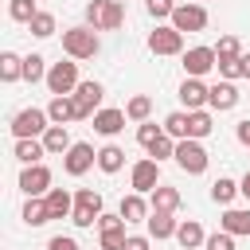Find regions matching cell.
I'll return each instance as SVG.
<instances>
[{
    "instance_id": "7c38bea8",
    "label": "cell",
    "mask_w": 250,
    "mask_h": 250,
    "mask_svg": "<svg viewBox=\"0 0 250 250\" xmlns=\"http://www.w3.org/2000/svg\"><path fill=\"white\" fill-rule=\"evenodd\" d=\"M102 98H105V86H102V82H78V90H74L78 121H82V117H94V113L102 109Z\"/></svg>"
},
{
    "instance_id": "9a60e30c",
    "label": "cell",
    "mask_w": 250,
    "mask_h": 250,
    "mask_svg": "<svg viewBox=\"0 0 250 250\" xmlns=\"http://www.w3.org/2000/svg\"><path fill=\"white\" fill-rule=\"evenodd\" d=\"M238 105V86L234 82H215L211 86V98H207V109H219V113H227V109H234Z\"/></svg>"
},
{
    "instance_id": "ffe728a7",
    "label": "cell",
    "mask_w": 250,
    "mask_h": 250,
    "mask_svg": "<svg viewBox=\"0 0 250 250\" xmlns=\"http://www.w3.org/2000/svg\"><path fill=\"white\" fill-rule=\"evenodd\" d=\"M12 152H16V160H20V164H39V160L47 156V148H43V137H20Z\"/></svg>"
},
{
    "instance_id": "3957f363",
    "label": "cell",
    "mask_w": 250,
    "mask_h": 250,
    "mask_svg": "<svg viewBox=\"0 0 250 250\" xmlns=\"http://www.w3.org/2000/svg\"><path fill=\"white\" fill-rule=\"evenodd\" d=\"M176 164H180V172H188V176H203L207 172V148H203V141H195V137H184V141H176V156H172Z\"/></svg>"
},
{
    "instance_id": "7dc6e473",
    "label": "cell",
    "mask_w": 250,
    "mask_h": 250,
    "mask_svg": "<svg viewBox=\"0 0 250 250\" xmlns=\"http://www.w3.org/2000/svg\"><path fill=\"white\" fill-rule=\"evenodd\" d=\"M242 70H246V78H250V55H242Z\"/></svg>"
},
{
    "instance_id": "7bdbcfd3",
    "label": "cell",
    "mask_w": 250,
    "mask_h": 250,
    "mask_svg": "<svg viewBox=\"0 0 250 250\" xmlns=\"http://www.w3.org/2000/svg\"><path fill=\"white\" fill-rule=\"evenodd\" d=\"M47 250H78V238H70V234H55V238L47 242Z\"/></svg>"
},
{
    "instance_id": "8992f818",
    "label": "cell",
    "mask_w": 250,
    "mask_h": 250,
    "mask_svg": "<svg viewBox=\"0 0 250 250\" xmlns=\"http://www.w3.org/2000/svg\"><path fill=\"white\" fill-rule=\"evenodd\" d=\"M51 129V117H47V109H20L16 117H12V137L20 141V137H43Z\"/></svg>"
},
{
    "instance_id": "83f0119b",
    "label": "cell",
    "mask_w": 250,
    "mask_h": 250,
    "mask_svg": "<svg viewBox=\"0 0 250 250\" xmlns=\"http://www.w3.org/2000/svg\"><path fill=\"white\" fill-rule=\"evenodd\" d=\"M176 242H180L184 250H195V246L207 242V234H203V227H199L195 219H184V223L176 227Z\"/></svg>"
},
{
    "instance_id": "836d02e7",
    "label": "cell",
    "mask_w": 250,
    "mask_h": 250,
    "mask_svg": "<svg viewBox=\"0 0 250 250\" xmlns=\"http://www.w3.org/2000/svg\"><path fill=\"white\" fill-rule=\"evenodd\" d=\"M164 133L176 137V141H184V137H188V113H184V109L168 113V117H164Z\"/></svg>"
},
{
    "instance_id": "f546056e",
    "label": "cell",
    "mask_w": 250,
    "mask_h": 250,
    "mask_svg": "<svg viewBox=\"0 0 250 250\" xmlns=\"http://www.w3.org/2000/svg\"><path fill=\"white\" fill-rule=\"evenodd\" d=\"M23 78V59L16 51H4L0 55V82H20Z\"/></svg>"
},
{
    "instance_id": "f6af8a7d",
    "label": "cell",
    "mask_w": 250,
    "mask_h": 250,
    "mask_svg": "<svg viewBox=\"0 0 250 250\" xmlns=\"http://www.w3.org/2000/svg\"><path fill=\"white\" fill-rule=\"evenodd\" d=\"M234 137H238V141H242V145L250 148V121H238V129H234Z\"/></svg>"
},
{
    "instance_id": "f1b7e54d",
    "label": "cell",
    "mask_w": 250,
    "mask_h": 250,
    "mask_svg": "<svg viewBox=\"0 0 250 250\" xmlns=\"http://www.w3.org/2000/svg\"><path fill=\"white\" fill-rule=\"evenodd\" d=\"M234 195H242V191H238V180H230V176H219V180L211 184V199H215V203L230 207V203H234Z\"/></svg>"
},
{
    "instance_id": "8fae6325",
    "label": "cell",
    "mask_w": 250,
    "mask_h": 250,
    "mask_svg": "<svg viewBox=\"0 0 250 250\" xmlns=\"http://www.w3.org/2000/svg\"><path fill=\"white\" fill-rule=\"evenodd\" d=\"M176 31H203L207 27V8L203 4H176L172 20H168Z\"/></svg>"
},
{
    "instance_id": "9c48e42d",
    "label": "cell",
    "mask_w": 250,
    "mask_h": 250,
    "mask_svg": "<svg viewBox=\"0 0 250 250\" xmlns=\"http://www.w3.org/2000/svg\"><path fill=\"white\" fill-rule=\"evenodd\" d=\"M129 184H133V191H141V195H148L152 188H160V160H152V156L137 160V164L129 168Z\"/></svg>"
},
{
    "instance_id": "f35d334b",
    "label": "cell",
    "mask_w": 250,
    "mask_h": 250,
    "mask_svg": "<svg viewBox=\"0 0 250 250\" xmlns=\"http://www.w3.org/2000/svg\"><path fill=\"white\" fill-rule=\"evenodd\" d=\"M98 234H102V238H98L102 250H125V238H129L125 227H117V230H98Z\"/></svg>"
},
{
    "instance_id": "ac0fdd59",
    "label": "cell",
    "mask_w": 250,
    "mask_h": 250,
    "mask_svg": "<svg viewBox=\"0 0 250 250\" xmlns=\"http://www.w3.org/2000/svg\"><path fill=\"white\" fill-rule=\"evenodd\" d=\"M117 211H121V219H125V223H145V219L152 215V203H148L141 191H129V195L121 199V207H117Z\"/></svg>"
},
{
    "instance_id": "bcb514c9",
    "label": "cell",
    "mask_w": 250,
    "mask_h": 250,
    "mask_svg": "<svg viewBox=\"0 0 250 250\" xmlns=\"http://www.w3.org/2000/svg\"><path fill=\"white\" fill-rule=\"evenodd\" d=\"M238 191H242V195H246V199H250V172H246V176H242V180H238Z\"/></svg>"
},
{
    "instance_id": "5b68a950",
    "label": "cell",
    "mask_w": 250,
    "mask_h": 250,
    "mask_svg": "<svg viewBox=\"0 0 250 250\" xmlns=\"http://www.w3.org/2000/svg\"><path fill=\"white\" fill-rule=\"evenodd\" d=\"M78 59H66V62H51L47 70V90L51 94H74L78 90Z\"/></svg>"
},
{
    "instance_id": "30bf717a",
    "label": "cell",
    "mask_w": 250,
    "mask_h": 250,
    "mask_svg": "<svg viewBox=\"0 0 250 250\" xmlns=\"http://www.w3.org/2000/svg\"><path fill=\"white\" fill-rule=\"evenodd\" d=\"M20 191L23 195H47L51 191V168L39 160V164H23L20 172Z\"/></svg>"
},
{
    "instance_id": "e0dca14e",
    "label": "cell",
    "mask_w": 250,
    "mask_h": 250,
    "mask_svg": "<svg viewBox=\"0 0 250 250\" xmlns=\"http://www.w3.org/2000/svg\"><path fill=\"white\" fill-rule=\"evenodd\" d=\"M125 121H129L125 109H98V113H94V133H102V137H117V133L125 129Z\"/></svg>"
},
{
    "instance_id": "44dd1931",
    "label": "cell",
    "mask_w": 250,
    "mask_h": 250,
    "mask_svg": "<svg viewBox=\"0 0 250 250\" xmlns=\"http://www.w3.org/2000/svg\"><path fill=\"white\" fill-rule=\"evenodd\" d=\"M219 227L230 230L234 238H238V234H250V207H227L223 219H219Z\"/></svg>"
},
{
    "instance_id": "603a6c76",
    "label": "cell",
    "mask_w": 250,
    "mask_h": 250,
    "mask_svg": "<svg viewBox=\"0 0 250 250\" xmlns=\"http://www.w3.org/2000/svg\"><path fill=\"white\" fill-rule=\"evenodd\" d=\"M211 129H215L211 109H188V137L203 141V137H211Z\"/></svg>"
},
{
    "instance_id": "52a82bcc",
    "label": "cell",
    "mask_w": 250,
    "mask_h": 250,
    "mask_svg": "<svg viewBox=\"0 0 250 250\" xmlns=\"http://www.w3.org/2000/svg\"><path fill=\"white\" fill-rule=\"evenodd\" d=\"M148 51L152 55H184V31H176L172 23H156L148 31Z\"/></svg>"
},
{
    "instance_id": "d6a6232c",
    "label": "cell",
    "mask_w": 250,
    "mask_h": 250,
    "mask_svg": "<svg viewBox=\"0 0 250 250\" xmlns=\"http://www.w3.org/2000/svg\"><path fill=\"white\" fill-rule=\"evenodd\" d=\"M215 70H219V78H227V82L246 78V70H242V55H238V59H219V62H215Z\"/></svg>"
},
{
    "instance_id": "277c9868",
    "label": "cell",
    "mask_w": 250,
    "mask_h": 250,
    "mask_svg": "<svg viewBox=\"0 0 250 250\" xmlns=\"http://www.w3.org/2000/svg\"><path fill=\"white\" fill-rule=\"evenodd\" d=\"M98 215H102V191H94V188H78V191H74L70 223L86 230V227H98Z\"/></svg>"
},
{
    "instance_id": "ba28073f",
    "label": "cell",
    "mask_w": 250,
    "mask_h": 250,
    "mask_svg": "<svg viewBox=\"0 0 250 250\" xmlns=\"http://www.w3.org/2000/svg\"><path fill=\"white\" fill-rule=\"evenodd\" d=\"M94 164H98V148L86 145V141H74V145L66 148V156H62V172H66V176H86Z\"/></svg>"
},
{
    "instance_id": "2e32d148",
    "label": "cell",
    "mask_w": 250,
    "mask_h": 250,
    "mask_svg": "<svg viewBox=\"0 0 250 250\" xmlns=\"http://www.w3.org/2000/svg\"><path fill=\"white\" fill-rule=\"evenodd\" d=\"M47 117L51 125H66V121H78V105H74V94H55L51 105H47Z\"/></svg>"
},
{
    "instance_id": "60d3db41",
    "label": "cell",
    "mask_w": 250,
    "mask_h": 250,
    "mask_svg": "<svg viewBox=\"0 0 250 250\" xmlns=\"http://www.w3.org/2000/svg\"><path fill=\"white\" fill-rule=\"evenodd\" d=\"M145 8H148V16H152V20H172L176 0H145Z\"/></svg>"
},
{
    "instance_id": "d4e9b609",
    "label": "cell",
    "mask_w": 250,
    "mask_h": 250,
    "mask_svg": "<svg viewBox=\"0 0 250 250\" xmlns=\"http://www.w3.org/2000/svg\"><path fill=\"white\" fill-rule=\"evenodd\" d=\"M98 168H102L105 176L121 172V168H125V148H121V145H102V148H98Z\"/></svg>"
},
{
    "instance_id": "484cf974",
    "label": "cell",
    "mask_w": 250,
    "mask_h": 250,
    "mask_svg": "<svg viewBox=\"0 0 250 250\" xmlns=\"http://www.w3.org/2000/svg\"><path fill=\"white\" fill-rule=\"evenodd\" d=\"M148 203H152V211H180V191L176 188H168V184H160V188H152L148 191Z\"/></svg>"
},
{
    "instance_id": "4dcf8cb0",
    "label": "cell",
    "mask_w": 250,
    "mask_h": 250,
    "mask_svg": "<svg viewBox=\"0 0 250 250\" xmlns=\"http://www.w3.org/2000/svg\"><path fill=\"white\" fill-rule=\"evenodd\" d=\"M125 113H129V121H148V113H152V98L148 94H133L129 102H125Z\"/></svg>"
},
{
    "instance_id": "74e56055",
    "label": "cell",
    "mask_w": 250,
    "mask_h": 250,
    "mask_svg": "<svg viewBox=\"0 0 250 250\" xmlns=\"http://www.w3.org/2000/svg\"><path fill=\"white\" fill-rule=\"evenodd\" d=\"M148 156H152V160H168V156H176V137L164 133L160 141H152V145H148Z\"/></svg>"
},
{
    "instance_id": "e575fe53",
    "label": "cell",
    "mask_w": 250,
    "mask_h": 250,
    "mask_svg": "<svg viewBox=\"0 0 250 250\" xmlns=\"http://www.w3.org/2000/svg\"><path fill=\"white\" fill-rule=\"evenodd\" d=\"M39 8H35V0H8V16L16 20V23H31V16H35Z\"/></svg>"
},
{
    "instance_id": "7a4b0ae2",
    "label": "cell",
    "mask_w": 250,
    "mask_h": 250,
    "mask_svg": "<svg viewBox=\"0 0 250 250\" xmlns=\"http://www.w3.org/2000/svg\"><path fill=\"white\" fill-rule=\"evenodd\" d=\"M86 23L94 31H117L125 23V8L121 0H90L86 4Z\"/></svg>"
},
{
    "instance_id": "7402d4cb",
    "label": "cell",
    "mask_w": 250,
    "mask_h": 250,
    "mask_svg": "<svg viewBox=\"0 0 250 250\" xmlns=\"http://www.w3.org/2000/svg\"><path fill=\"white\" fill-rule=\"evenodd\" d=\"M43 199H47V207H51V219H70V211H74V195H70L66 188H51Z\"/></svg>"
},
{
    "instance_id": "b9f144b4",
    "label": "cell",
    "mask_w": 250,
    "mask_h": 250,
    "mask_svg": "<svg viewBox=\"0 0 250 250\" xmlns=\"http://www.w3.org/2000/svg\"><path fill=\"white\" fill-rule=\"evenodd\" d=\"M203 246H207V250H234V234H230V230H215V234H207Z\"/></svg>"
},
{
    "instance_id": "4fadbf2b",
    "label": "cell",
    "mask_w": 250,
    "mask_h": 250,
    "mask_svg": "<svg viewBox=\"0 0 250 250\" xmlns=\"http://www.w3.org/2000/svg\"><path fill=\"white\" fill-rule=\"evenodd\" d=\"M215 62H219L215 47H188V51H184V70H188V78H203L207 70H215Z\"/></svg>"
},
{
    "instance_id": "8d00e7d4",
    "label": "cell",
    "mask_w": 250,
    "mask_h": 250,
    "mask_svg": "<svg viewBox=\"0 0 250 250\" xmlns=\"http://www.w3.org/2000/svg\"><path fill=\"white\" fill-rule=\"evenodd\" d=\"M215 55H219V59H238V55H246V51H242V39H238V35H223L219 47H215Z\"/></svg>"
},
{
    "instance_id": "d6986e66",
    "label": "cell",
    "mask_w": 250,
    "mask_h": 250,
    "mask_svg": "<svg viewBox=\"0 0 250 250\" xmlns=\"http://www.w3.org/2000/svg\"><path fill=\"white\" fill-rule=\"evenodd\" d=\"M145 227H148V238H176V219H172V211H152L148 219H145Z\"/></svg>"
},
{
    "instance_id": "6da1fadb",
    "label": "cell",
    "mask_w": 250,
    "mask_h": 250,
    "mask_svg": "<svg viewBox=\"0 0 250 250\" xmlns=\"http://www.w3.org/2000/svg\"><path fill=\"white\" fill-rule=\"evenodd\" d=\"M62 51H66V59H94L98 51H102V43H98V31L90 27V23H82V27H66L62 31Z\"/></svg>"
},
{
    "instance_id": "ee69618b",
    "label": "cell",
    "mask_w": 250,
    "mask_h": 250,
    "mask_svg": "<svg viewBox=\"0 0 250 250\" xmlns=\"http://www.w3.org/2000/svg\"><path fill=\"white\" fill-rule=\"evenodd\" d=\"M125 250H148V234H129L125 238Z\"/></svg>"
},
{
    "instance_id": "cb8c5ba5",
    "label": "cell",
    "mask_w": 250,
    "mask_h": 250,
    "mask_svg": "<svg viewBox=\"0 0 250 250\" xmlns=\"http://www.w3.org/2000/svg\"><path fill=\"white\" fill-rule=\"evenodd\" d=\"M74 141H70V133H66V125H51L47 133H43V148L51 152V156H66V148H70Z\"/></svg>"
},
{
    "instance_id": "4316f807",
    "label": "cell",
    "mask_w": 250,
    "mask_h": 250,
    "mask_svg": "<svg viewBox=\"0 0 250 250\" xmlns=\"http://www.w3.org/2000/svg\"><path fill=\"white\" fill-rule=\"evenodd\" d=\"M23 223H27V227H43V223H51V207H47L43 195H27V203H23Z\"/></svg>"
},
{
    "instance_id": "ab89813d",
    "label": "cell",
    "mask_w": 250,
    "mask_h": 250,
    "mask_svg": "<svg viewBox=\"0 0 250 250\" xmlns=\"http://www.w3.org/2000/svg\"><path fill=\"white\" fill-rule=\"evenodd\" d=\"M160 137H164V125H152V121H141V125H137V141H141L145 148H148L152 141H160Z\"/></svg>"
},
{
    "instance_id": "1f68e13d",
    "label": "cell",
    "mask_w": 250,
    "mask_h": 250,
    "mask_svg": "<svg viewBox=\"0 0 250 250\" xmlns=\"http://www.w3.org/2000/svg\"><path fill=\"white\" fill-rule=\"evenodd\" d=\"M27 31H31L35 39H51V35H55V16H51V12H35L31 23H27Z\"/></svg>"
},
{
    "instance_id": "d590c367",
    "label": "cell",
    "mask_w": 250,
    "mask_h": 250,
    "mask_svg": "<svg viewBox=\"0 0 250 250\" xmlns=\"http://www.w3.org/2000/svg\"><path fill=\"white\" fill-rule=\"evenodd\" d=\"M23 78H27V82H47L43 55H27V59H23Z\"/></svg>"
},
{
    "instance_id": "5bb4252c",
    "label": "cell",
    "mask_w": 250,
    "mask_h": 250,
    "mask_svg": "<svg viewBox=\"0 0 250 250\" xmlns=\"http://www.w3.org/2000/svg\"><path fill=\"white\" fill-rule=\"evenodd\" d=\"M207 98H211V86H203V78H184L180 82V102L188 109H203Z\"/></svg>"
}]
</instances>
